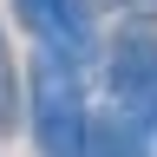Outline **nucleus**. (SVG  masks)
<instances>
[{"instance_id":"1","label":"nucleus","mask_w":157,"mask_h":157,"mask_svg":"<svg viewBox=\"0 0 157 157\" xmlns=\"http://www.w3.org/2000/svg\"><path fill=\"white\" fill-rule=\"evenodd\" d=\"M85 78H78V59L39 46L33 52V144L39 157H85Z\"/></svg>"},{"instance_id":"2","label":"nucleus","mask_w":157,"mask_h":157,"mask_svg":"<svg viewBox=\"0 0 157 157\" xmlns=\"http://www.w3.org/2000/svg\"><path fill=\"white\" fill-rule=\"evenodd\" d=\"M105 92H111V111L124 124L157 144V39H151V20H124L105 46Z\"/></svg>"},{"instance_id":"3","label":"nucleus","mask_w":157,"mask_h":157,"mask_svg":"<svg viewBox=\"0 0 157 157\" xmlns=\"http://www.w3.org/2000/svg\"><path fill=\"white\" fill-rule=\"evenodd\" d=\"M13 13L26 20V33L39 39V46L66 52L85 66L92 59V7L85 0H13Z\"/></svg>"},{"instance_id":"4","label":"nucleus","mask_w":157,"mask_h":157,"mask_svg":"<svg viewBox=\"0 0 157 157\" xmlns=\"http://www.w3.org/2000/svg\"><path fill=\"white\" fill-rule=\"evenodd\" d=\"M85 157H151V144H144L118 111H98L92 124H85Z\"/></svg>"},{"instance_id":"5","label":"nucleus","mask_w":157,"mask_h":157,"mask_svg":"<svg viewBox=\"0 0 157 157\" xmlns=\"http://www.w3.org/2000/svg\"><path fill=\"white\" fill-rule=\"evenodd\" d=\"M20 124V72H13V52H7V26H0V137Z\"/></svg>"},{"instance_id":"6","label":"nucleus","mask_w":157,"mask_h":157,"mask_svg":"<svg viewBox=\"0 0 157 157\" xmlns=\"http://www.w3.org/2000/svg\"><path fill=\"white\" fill-rule=\"evenodd\" d=\"M124 7H131V20H151L157 26V0H124Z\"/></svg>"},{"instance_id":"7","label":"nucleus","mask_w":157,"mask_h":157,"mask_svg":"<svg viewBox=\"0 0 157 157\" xmlns=\"http://www.w3.org/2000/svg\"><path fill=\"white\" fill-rule=\"evenodd\" d=\"M98 7H124V0H98Z\"/></svg>"}]
</instances>
